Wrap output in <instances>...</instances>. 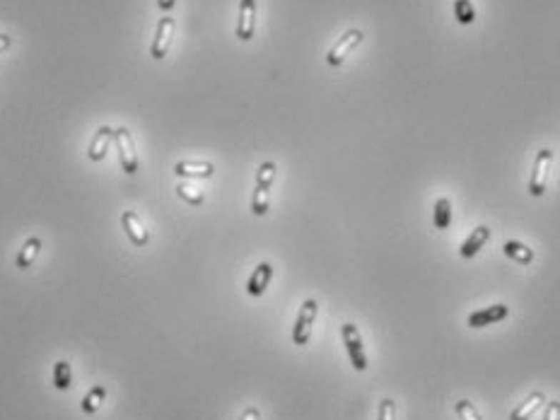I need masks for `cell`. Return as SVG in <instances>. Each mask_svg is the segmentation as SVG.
Instances as JSON below:
<instances>
[{
    "label": "cell",
    "mask_w": 560,
    "mask_h": 420,
    "mask_svg": "<svg viewBox=\"0 0 560 420\" xmlns=\"http://www.w3.org/2000/svg\"><path fill=\"white\" fill-rule=\"evenodd\" d=\"M271 280H273V266L269 261H261L256 269L251 271L249 280H246V292H249L251 297H261L266 290H269Z\"/></svg>",
    "instance_id": "11"
},
{
    "label": "cell",
    "mask_w": 560,
    "mask_h": 420,
    "mask_svg": "<svg viewBox=\"0 0 560 420\" xmlns=\"http://www.w3.org/2000/svg\"><path fill=\"white\" fill-rule=\"evenodd\" d=\"M488 239H490V227H488V225H479L474 232L469 234L466 239L461 241L459 256H461V259H474L476 254H479L483 246H486Z\"/></svg>",
    "instance_id": "14"
},
{
    "label": "cell",
    "mask_w": 560,
    "mask_h": 420,
    "mask_svg": "<svg viewBox=\"0 0 560 420\" xmlns=\"http://www.w3.org/2000/svg\"><path fill=\"white\" fill-rule=\"evenodd\" d=\"M254 31H256V0H241L239 20H237V39L251 41Z\"/></svg>",
    "instance_id": "10"
},
{
    "label": "cell",
    "mask_w": 560,
    "mask_h": 420,
    "mask_svg": "<svg viewBox=\"0 0 560 420\" xmlns=\"http://www.w3.org/2000/svg\"><path fill=\"white\" fill-rule=\"evenodd\" d=\"M174 174L181 176V179H210L215 174V164L213 162H176L174 164Z\"/></svg>",
    "instance_id": "13"
},
{
    "label": "cell",
    "mask_w": 560,
    "mask_h": 420,
    "mask_svg": "<svg viewBox=\"0 0 560 420\" xmlns=\"http://www.w3.org/2000/svg\"><path fill=\"white\" fill-rule=\"evenodd\" d=\"M54 386L59 391H68L73 386V365L68 360H59L54 365Z\"/></svg>",
    "instance_id": "19"
},
{
    "label": "cell",
    "mask_w": 560,
    "mask_h": 420,
    "mask_svg": "<svg viewBox=\"0 0 560 420\" xmlns=\"http://www.w3.org/2000/svg\"><path fill=\"white\" fill-rule=\"evenodd\" d=\"M12 46V36L10 34H0V54L3 51H8Z\"/></svg>",
    "instance_id": "27"
},
{
    "label": "cell",
    "mask_w": 560,
    "mask_h": 420,
    "mask_svg": "<svg viewBox=\"0 0 560 420\" xmlns=\"http://www.w3.org/2000/svg\"><path fill=\"white\" fill-rule=\"evenodd\" d=\"M362 41H365V34H362V29H348L346 34H343L341 39L329 49V54H326V63H329L331 68L343 66V61H346L348 56L353 54V51L358 49Z\"/></svg>",
    "instance_id": "5"
},
{
    "label": "cell",
    "mask_w": 560,
    "mask_h": 420,
    "mask_svg": "<svg viewBox=\"0 0 560 420\" xmlns=\"http://www.w3.org/2000/svg\"><path fill=\"white\" fill-rule=\"evenodd\" d=\"M316 314H319V302L316 300H304L300 311H297L295 326H292V343L295 346H307L311 339V329H314Z\"/></svg>",
    "instance_id": "2"
},
{
    "label": "cell",
    "mask_w": 560,
    "mask_h": 420,
    "mask_svg": "<svg viewBox=\"0 0 560 420\" xmlns=\"http://www.w3.org/2000/svg\"><path fill=\"white\" fill-rule=\"evenodd\" d=\"M341 336H343V346L348 350L350 365H353L358 372H365L370 362H367V353H365V346H362V336H360L358 326L346 321L341 326Z\"/></svg>",
    "instance_id": "3"
},
{
    "label": "cell",
    "mask_w": 560,
    "mask_h": 420,
    "mask_svg": "<svg viewBox=\"0 0 560 420\" xmlns=\"http://www.w3.org/2000/svg\"><path fill=\"white\" fill-rule=\"evenodd\" d=\"M176 196L181 201H186L189 206H203L206 203V194L201 189L191 186V184H176Z\"/></svg>",
    "instance_id": "21"
},
{
    "label": "cell",
    "mask_w": 560,
    "mask_h": 420,
    "mask_svg": "<svg viewBox=\"0 0 560 420\" xmlns=\"http://www.w3.org/2000/svg\"><path fill=\"white\" fill-rule=\"evenodd\" d=\"M454 411H456V416H459V420H483V416L479 413V409H476V406L471 404L469 399L456 401V404H454Z\"/></svg>",
    "instance_id": "23"
},
{
    "label": "cell",
    "mask_w": 560,
    "mask_h": 420,
    "mask_svg": "<svg viewBox=\"0 0 560 420\" xmlns=\"http://www.w3.org/2000/svg\"><path fill=\"white\" fill-rule=\"evenodd\" d=\"M174 3H176V0H157V5H160V10H164V12H169L171 8H174Z\"/></svg>",
    "instance_id": "28"
},
{
    "label": "cell",
    "mask_w": 560,
    "mask_h": 420,
    "mask_svg": "<svg viewBox=\"0 0 560 420\" xmlns=\"http://www.w3.org/2000/svg\"><path fill=\"white\" fill-rule=\"evenodd\" d=\"M237 420H261V411L256 409V406H249V409L241 413Z\"/></svg>",
    "instance_id": "26"
},
{
    "label": "cell",
    "mask_w": 560,
    "mask_h": 420,
    "mask_svg": "<svg viewBox=\"0 0 560 420\" xmlns=\"http://www.w3.org/2000/svg\"><path fill=\"white\" fill-rule=\"evenodd\" d=\"M377 420H396V401L394 399H381Z\"/></svg>",
    "instance_id": "24"
},
{
    "label": "cell",
    "mask_w": 560,
    "mask_h": 420,
    "mask_svg": "<svg viewBox=\"0 0 560 420\" xmlns=\"http://www.w3.org/2000/svg\"><path fill=\"white\" fill-rule=\"evenodd\" d=\"M114 131L111 126H101V129L92 136V143L90 148H87V160L92 162H101L106 157V152H109L111 143H114Z\"/></svg>",
    "instance_id": "12"
},
{
    "label": "cell",
    "mask_w": 560,
    "mask_h": 420,
    "mask_svg": "<svg viewBox=\"0 0 560 420\" xmlns=\"http://www.w3.org/2000/svg\"><path fill=\"white\" fill-rule=\"evenodd\" d=\"M502 254H505L507 259H512L514 264H521V266H529L534 261V249H531V246L521 244V241H514V239L502 244Z\"/></svg>",
    "instance_id": "17"
},
{
    "label": "cell",
    "mask_w": 560,
    "mask_h": 420,
    "mask_svg": "<svg viewBox=\"0 0 560 420\" xmlns=\"http://www.w3.org/2000/svg\"><path fill=\"white\" fill-rule=\"evenodd\" d=\"M553 164V150L551 148H541L536 152V160H534L531 167V176H529V194L534 199H541L549 189V171Z\"/></svg>",
    "instance_id": "4"
},
{
    "label": "cell",
    "mask_w": 560,
    "mask_h": 420,
    "mask_svg": "<svg viewBox=\"0 0 560 420\" xmlns=\"http://www.w3.org/2000/svg\"><path fill=\"white\" fill-rule=\"evenodd\" d=\"M39 251H41V239H39V237H29V239L22 244V249L17 251V259H15V269H20V271H27L29 266L36 261V256H39Z\"/></svg>",
    "instance_id": "16"
},
{
    "label": "cell",
    "mask_w": 560,
    "mask_h": 420,
    "mask_svg": "<svg viewBox=\"0 0 560 420\" xmlns=\"http://www.w3.org/2000/svg\"><path fill=\"white\" fill-rule=\"evenodd\" d=\"M432 225H435V230H449L451 225V201L447 196H440V199L435 201V210H432Z\"/></svg>",
    "instance_id": "18"
},
{
    "label": "cell",
    "mask_w": 560,
    "mask_h": 420,
    "mask_svg": "<svg viewBox=\"0 0 560 420\" xmlns=\"http://www.w3.org/2000/svg\"><path fill=\"white\" fill-rule=\"evenodd\" d=\"M106 386L101 384H94L90 391L85 394V399H82V411L87 413V416H92V413H97L101 409V404L106 401Z\"/></svg>",
    "instance_id": "20"
},
{
    "label": "cell",
    "mask_w": 560,
    "mask_h": 420,
    "mask_svg": "<svg viewBox=\"0 0 560 420\" xmlns=\"http://www.w3.org/2000/svg\"><path fill=\"white\" fill-rule=\"evenodd\" d=\"M541 420H560V401H546L544 418Z\"/></svg>",
    "instance_id": "25"
},
{
    "label": "cell",
    "mask_w": 560,
    "mask_h": 420,
    "mask_svg": "<svg viewBox=\"0 0 560 420\" xmlns=\"http://www.w3.org/2000/svg\"><path fill=\"white\" fill-rule=\"evenodd\" d=\"M507 314H510V307L507 304H490V307L486 309H476V311H471L469 314V319L466 324L471 329H483V326H493V324H498L502 319H507Z\"/></svg>",
    "instance_id": "9"
},
{
    "label": "cell",
    "mask_w": 560,
    "mask_h": 420,
    "mask_svg": "<svg viewBox=\"0 0 560 420\" xmlns=\"http://www.w3.org/2000/svg\"><path fill=\"white\" fill-rule=\"evenodd\" d=\"M544 404H546L544 391H531L529 396H526V399L517 406V409L510 413V420H529Z\"/></svg>",
    "instance_id": "15"
},
{
    "label": "cell",
    "mask_w": 560,
    "mask_h": 420,
    "mask_svg": "<svg viewBox=\"0 0 560 420\" xmlns=\"http://www.w3.org/2000/svg\"><path fill=\"white\" fill-rule=\"evenodd\" d=\"M454 17L459 24H474L476 22V10H474V3L471 0H454Z\"/></svg>",
    "instance_id": "22"
},
{
    "label": "cell",
    "mask_w": 560,
    "mask_h": 420,
    "mask_svg": "<svg viewBox=\"0 0 560 420\" xmlns=\"http://www.w3.org/2000/svg\"><path fill=\"white\" fill-rule=\"evenodd\" d=\"M174 31H176L174 17H162V20L157 22L155 39H152V44H150V56L155 61H162L164 56L169 54L171 41H174Z\"/></svg>",
    "instance_id": "7"
},
{
    "label": "cell",
    "mask_w": 560,
    "mask_h": 420,
    "mask_svg": "<svg viewBox=\"0 0 560 420\" xmlns=\"http://www.w3.org/2000/svg\"><path fill=\"white\" fill-rule=\"evenodd\" d=\"M114 143H116V150H119L121 169H124L126 174H136L138 171V152H136V143H133L131 131L126 129V126L116 129L114 131Z\"/></svg>",
    "instance_id": "6"
},
{
    "label": "cell",
    "mask_w": 560,
    "mask_h": 420,
    "mask_svg": "<svg viewBox=\"0 0 560 420\" xmlns=\"http://www.w3.org/2000/svg\"><path fill=\"white\" fill-rule=\"evenodd\" d=\"M121 227H124L126 237L131 239L133 246H138V249H145V246L150 244V232L145 230L143 220L138 218L133 210H124L121 213Z\"/></svg>",
    "instance_id": "8"
},
{
    "label": "cell",
    "mask_w": 560,
    "mask_h": 420,
    "mask_svg": "<svg viewBox=\"0 0 560 420\" xmlns=\"http://www.w3.org/2000/svg\"><path fill=\"white\" fill-rule=\"evenodd\" d=\"M276 174H278L276 162L266 160L259 164L256 184H254V194H251V213L259 215V218H264L271 208V189H273V181H276Z\"/></svg>",
    "instance_id": "1"
}]
</instances>
